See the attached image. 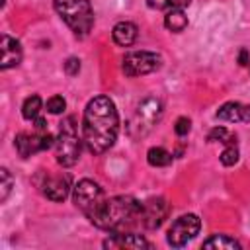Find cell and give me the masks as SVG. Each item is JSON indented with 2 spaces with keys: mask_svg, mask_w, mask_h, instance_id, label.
I'll list each match as a JSON object with an SVG mask.
<instances>
[{
  "mask_svg": "<svg viewBox=\"0 0 250 250\" xmlns=\"http://www.w3.org/2000/svg\"><path fill=\"white\" fill-rule=\"evenodd\" d=\"M209 143H225V145H236V137H232L225 127H215L207 135Z\"/></svg>",
  "mask_w": 250,
  "mask_h": 250,
  "instance_id": "cell-20",
  "label": "cell"
},
{
  "mask_svg": "<svg viewBox=\"0 0 250 250\" xmlns=\"http://www.w3.org/2000/svg\"><path fill=\"white\" fill-rule=\"evenodd\" d=\"M172 154L166 150V148H162V146H152V148H148V152H146V162L150 164V166H154V168H162V166H168L170 162H172Z\"/></svg>",
  "mask_w": 250,
  "mask_h": 250,
  "instance_id": "cell-18",
  "label": "cell"
},
{
  "mask_svg": "<svg viewBox=\"0 0 250 250\" xmlns=\"http://www.w3.org/2000/svg\"><path fill=\"white\" fill-rule=\"evenodd\" d=\"M0 49H2V59H0V68L2 70H8V68L18 66L21 62V45L16 37H10L8 33H2Z\"/></svg>",
  "mask_w": 250,
  "mask_h": 250,
  "instance_id": "cell-12",
  "label": "cell"
},
{
  "mask_svg": "<svg viewBox=\"0 0 250 250\" xmlns=\"http://www.w3.org/2000/svg\"><path fill=\"white\" fill-rule=\"evenodd\" d=\"M33 182L37 189L51 201H64L72 189L68 174H47L45 170H39Z\"/></svg>",
  "mask_w": 250,
  "mask_h": 250,
  "instance_id": "cell-8",
  "label": "cell"
},
{
  "mask_svg": "<svg viewBox=\"0 0 250 250\" xmlns=\"http://www.w3.org/2000/svg\"><path fill=\"white\" fill-rule=\"evenodd\" d=\"M41 105H43V102H41V98H39L37 94L29 96V98L23 102V105H21V115H23V119H27V121L37 119V117H39V111H41Z\"/></svg>",
  "mask_w": 250,
  "mask_h": 250,
  "instance_id": "cell-19",
  "label": "cell"
},
{
  "mask_svg": "<svg viewBox=\"0 0 250 250\" xmlns=\"http://www.w3.org/2000/svg\"><path fill=\"white\" fill-rule=\"evenodd\" d=\"M168 211H170V205L164 197H150L143 203V227L145 229H158L164 219L168 217Z\"/></svg>",
  "mask_w": 250,
  "mask_h": 250,
  "instance_id": "cell-11",
  "label": "cell"
},
{
  "mask_svg": "<svg viewBox=\"0 0 250 250\" xmlns=\"http://www.w3.org/2000/svg\"><path fill=\"white\" fill-rule=\"evenodd\" d=\"M105 199H107L105 191L94 180L84 178L78 184H74V188H72V201L90 219V223L100 215V211L105 205Z\"/></svg>",
  "mask_w": 250,
  "mask_h": 250,
  "instance_id": "cell-5",
  "label": "cell"
},
{
  "mask_svg": "<svg viewBox=\"0 0 250 250\" xmlns=\"http://www.w3.org/2000/svg\"><path fill=\"white\" fill-rule=\"evenodd\" d=\"M119 135V113L109 96H96L84 107L82 141L88 152L104 154L109 150Z\"/></svg>",
  "mask_w": 250,
  "mask_h": 250,
  "instance_id": "cell-1",
  "label": "cell"
},
{
  "mask_svg": "<svg viewBox=\"0 0 250 250\" xmlns=\"http://www.w3.org/2000/svg\"><path fill=\"white\" fill-rule=\"evenodd\" d=\"M164 25L166 29L174 31V33H180L188 27V16L184 12V8H172V10H166V16H164Z\"/></svg>",
  "mask_w": 250,
  "mask_h": 250,
  "instance_id": "cell-16",
  "label": "cell"
},
{
  "mask_svg": "<svg viewBox=\"0 0 250 250\" xmlns=\"http://www.w3.org/2000/svg\"><path fill=\"white\" fill-rule=\"evenodd\" d=\"M238 162V148L236 145H227V148L221 152V164L223 166H234Z\"/></svg>",
  "mask_w": 250,
  "mask_h": 250,
  "instance_id": "cell-22",
  "label": "cell"
},
{
  "mask_svg": "<svg viewBox=\"0 0 250 250\" xmlns=\"http://www.w3.org/2000/svg\"><path fill=\"white\" fill-rule=\"evenodd\" d=\"M199 229H201V221H199L197 215H193V213L182 215L170 225L168 234H166V242L172 248H182V246H186L189 240H193L197 236Z\"/></svg>",
  "mask_w": 250,
  "mask_h": 250,
  "instance_id": "cell-9",
  "label": "cell"
},
{
  "mask_svg": "<svg viewBox=\"0 0 250 250\" xmlns=\"http://www.w3.org/2000/svg\"><path fill=\"white\" fill-rule=\"evenodd\" d=\"M152 244L135 232H111L109 238L104 240V248H150Z\"/></svg>",
  "mask_w": 250,
  "mask_h": 250,
  "instance_id": "cell-14",
  "label": "cell"
},
{
  "mask_svg": "<svg viewBox=\"0 0 250 250\" xmlns=\"http://www.w3.org/2000/svg\"><path fill=\"white\" fill-rule=\"evenodd\" d=\"M201 246L203 248H217V250H234V248L238 250V248H242V244L236 238L229 236V234H213L207 240H203Z\"/></svg>",
  "mask_w": 250,
  "mask_h": 250,
  "instance_id": "cell-17",
  "label": "cell"
},
{
  "mask_svg": "<svg viewBox=\"0 0 250 250\" xmlns=\"http://www.w3.org/2000/svg\"><path fill=\"white\" fill-rule=\"evenodd\" d=\"M0 178H2V193H0V201H6L8 199V193H10V189H12V176H10V172L6 170V168H2L0 170Z\"/></svg>",
  "mask_w": 250,
  "mask_h": 250,
  "instance_id": "cell-24",
  "label": "cell"
},
{
  "mask_svg": "<svg viewBox=\"0 0 250 250\" xmlns=\"http://www.w3.org/2000/svg\"><path fill=\"white\" fill-rule=\"evenodd\" d=\"M215 117L229 123H250V105L242 102H225L215 111Z\"/></svg>",
  "mask_w": 250,
  "mask_h": 250,
  "instance_id": "cell-13",
  "label": "cell"
},
{
  "mask_svg": "<svg viewBox=\"0 0 250 250\" xmlns=\"http://www.w3.org/2000/svg\"><path fill=\"white\" fill-rule=\"evenodd\" d=\"M16 150L21 158H27L39 150H47L55 146V137L49 133V129H35L33 133H18L16 135Z\"/></svg>",
  "mask_w": 250,
  "mask_h": 250,
  "instance_id": "cell-10",
  "label": "cell"
},
{
  "mask_svg": "<svg viewBox=\"0 0 250 250\" xmlns=\"http://www.w3.org/2000/svg\"><path fill=\"white\" fill-rule=\"evenodd\" d=\"M82 150V141L78 137V125L72 115L64 117L59 127V137L55 139V158L61 166L70 168L78 162Z\"/></svg>",
  "mask_w": 250,
  "mask_h": 250,
  "instance_id": "cell-4",
  "label": "cell"
},
{
  "mask_svg": "<svg viewBox=\"0 0 250 250\" xmlns=\"http://www.w3.org/2000/svg\"><path fill=\"white\" fill-rule=\"evenodd\" d=\"M92 225L107 232H131L135 227L143 225V203L133 195L107 197Z\"/></svg>",
  "mask_w": 250,
  "mask_h": 250,
  "instance_id": "cell-2",
  "label": "cell"
},
{
  "mask_svg": "<svg viewBox=\"0 0 250 250\" xmlns=\"http://www.w3.org/2000/svg\"><path fill=\"white\" fill-rule=\"evenodd\" d=\"M55 12L72 29L76 37H86L94 27V10L90 0H53Z\"/></svg>",
  "mask_w": 250,
  "mask_h": 250,
  "instance_id": "cell-3",
  "label": "cell"
},
{
  "mask_svg": "<svg viewBox=\"0 0 250 250\" xmlns=\"http://www.w3.org/2000/svg\"><path fill=\"white\" fill-rule=\"evenodd\" d=\"M160 66H162V57L152 51H133V53H127L121 61V68L129 78L150 74Z\"/></svg>",
  "mask_w": 250,
  "mask_h": 250,
  "instance_id": "cell-7",
  "label": "cell"
},
{
  "mask_svg": "<svg viewBox=\"0 0 250 250\" xmlns=\"http://www.w3.org/2000/svg\"><path fill=\"white\" fill-rule=\"evenodd\" d=\"M189 129H191V121H189L188 117H178V119H176L174 131H176L178 137H186V135L189 133Z\"/></svg>",
  "mask_w": 250,
  "mask_h": 250,
  "instance_id": "cell-25",
  "label": "cell"
},
{
  "mask_svg": "<svg viewBox=\"0 0 250 250\" xmlns=\"http://www.w3.org/2000/svg\"><path fill=\"white\" fill-rule=\"evenodd\" d=\"M191 0H146L148 8L152 10H172V8H186Z\"/></svg>",
  "mask_w": 250,
  "mask_h": 250,
  "instance_id": "cell-21",
  "label": "cell"
},
{
  "mask_svg": "<svg viewBox=\"0 0 250 250\" xmlns=\"http://www.w3.org/2000/svg\"><path fill=\"white\" fill-rule=\"evenodd\" d=\"M139 27L133 21H117L111 29V37L119 47H131L137 41Z\"/></svg>",
  "mask_w": 250,
  "mask_h": 250,
  "instance_id": "cell-15",
  "label": "cell"
},
{
  "mask_svg": "<svg viewBox=\"0 0 250 250\" xmlns=\"http://www.w3.org/2000/svg\"><path fill=\"white\" fill-rule=\"evenodd\" d=\"M248 62H250L248 51H246V49H240V53H238V64H240V66H246Z\"/></svg>",
  "mask_w": 250,
  "mask_h": 250,
  "instance_id": "cell-27",
  "label": "cell"
},
{
  "mask_svg": "<svg viewBox=\"0 0 250 250\" xmlns=\"http://www.w3.org/2000/svg\"><path fill=\"white\" fill-rule=\"evenodd\" d=\"M162 115V102L158 98H145L137 104L129 123L127 131L133 139H141L152 131V127L158 123Z\"/></svg>",
  "mask_w": 250,
  "mask_h": 250,
  "instance_id": "cell-6",
  "label": "cell"
},
{
  "mask_svg": "<svg viewBox=\"0 0 250 250\" xmlns=\"http://www.w3.org/2000/svg\"><path fill=\"white\" fill-rule=\"evenodd\" d=\"M64 107H66V102H64V98H62V96H53V98H49V100H47V111H49V113H53V115L62 113V111H64Z\"/></svg>",
  "mask_w": 250,
  "mask_h": 250,
  "instance_id": "cell-23",
  "label": "cell"
},
{
  "mask_svg": "<svg viewBox=\"0 0 250 250\" xmlns=\"http://www.w3.org/2000/svg\"><path fill=\"white\" fill-rule=\"evenodd\" d=\"M64 72H66L68 76H76V74L80 72V61H78L76 57L66 59V62H64Z\"/></svg>",
  "mask_w": 250,
  "mask_h": 250,
  "instance_id": "cell-26",
  "label": "cell"
}]
</instances>
